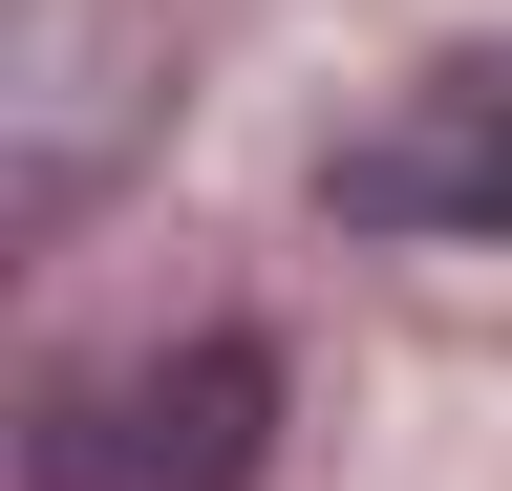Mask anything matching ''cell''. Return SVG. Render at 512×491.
<instances>
[{
	"instance_id": "1",
	"label": "cell",
	"mask_w": 512,
	"mask_h": 491,
	"mask_svg": "<svg viewBox=\"0 0 512 491\" xmlns=\"http://www.w3.org/2000/svg\"><path fill=\"white\" fill-rule=\"evenodd\" d=\"M150 129H171V22H150V0H22V86H0L22 235H64L86 193H128Z\"/></svg>"
},
{
	"instance_id": "2",
	"label": "cell",
	"mask_w": 512,
	"mask_h": 491,
	"mask_svg": "<svg viewBox=\"0 0 512 491\" xmlns=\"http://www.w3.org/2000/svg\"><path fill=\"white\" fill-rule=\"evenodd\" d=\"M342 235H512V43H448L342 129Z\"/></svg>"
},
{
	"instance_id": "3",
	"label": "cell",
	"mask_w": 512,
	"mask_h": 491,
	"mask_svg": "<svg viewBox=\"0 0 512 491\" xmlns=\"http://www.w3.org/2000/svg\"><path fill=\"white\" fill-rule=\"evenodd\" d=\"M256 449H278V342L256 321L128 363V406H107V491H256Z\"/></svg>"
}]
</instances>
